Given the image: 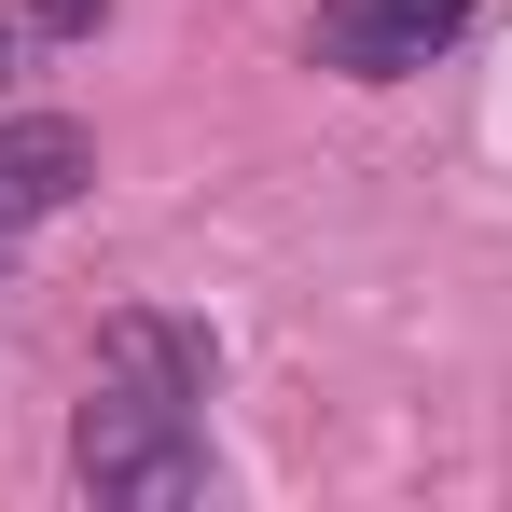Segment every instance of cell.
<instances>
[{"label":"cell","instance_id":"1","mask_svg":"<svg viewBox=\"0 0 512 512\" xmlns=\"http://www.w3.org/2000/svg\"><path fill=\"white\" fill-rule=\"evenodd\" d=\"M208 388H222V346L167 319V305H125L97 333V374H84V416H70V485L111 512H180L208 499Z\"/></svg>","mask_w":512,"mask_h":512},{"label":"cell","instance_id":"2","mask_svg":"<svg viewBox=\"0 0 512 512\" xmlns=\"http://www.w3.org/2000/svg\"><path fill=\"white\" fill-rule=\"evenodd\" d=\"M457 28H471V0H319L305 14V56L346 70V84H402L429 56H457Z\"/></svg>","mask_w":512,"mask_h":512},{"label":"cell","instance_id":"3","mask_svg":"<svg viewBox=\"0 0 512 512\" xmlns=\"http://www.w3.org/2000/svg\"><path fill=\"white\" fill-rule=\"evenodd\" d=\"M84 180H97V139L70 125V111H14V125H0V263L28 250Z\"/></svg>","mask_w":512,"mask_h":512},{"label":"cell","instance_id":"4","mask_svg":"<svg viewBox=\"0 0 512 512\" xmlns=\"http://www.w3.org/2000/svg\"><path fill=\"white\" fill-rule=\"evenodd\" d=\"M28 14H42V28H97V0H28Z\"/></svg>","mask_w":512,"mask_h":512},{"label":"cell","instance_id":"5","mask_svg":"<svg viewBox=\"0 0 512 512\" xmlns=\"http://www.w3.org/2000/svg\"><path fill=\"white\" fill-rule=\"evenodd\" d=\"M0 70H14V28H0Z\"/></svg>","mask_w":512,"mask_h":512}]
</instances>
